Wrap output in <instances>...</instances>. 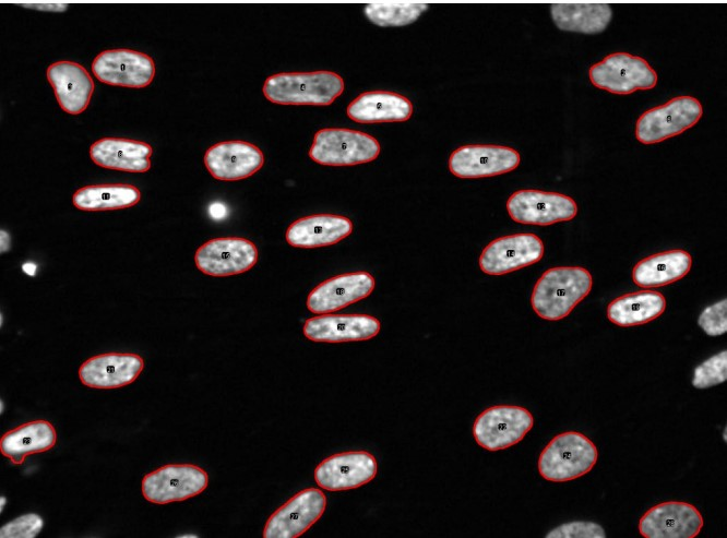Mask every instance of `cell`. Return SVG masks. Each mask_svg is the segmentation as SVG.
<instances>
[{
    "instance_id": "obj_1",
    "label": "cell",
    "mask_w": 727,
    "mask_h": 538,
    "mask_svg": "<svg viewBox=\"0 0 727 538\" xmlns=\"http://www.w3.org/2000/svg\"><path fill=\"white\" fill-rule=\"evenodd\" d=\"M593 277L581 266H558L547 270L536 282L531 304L534 312L547 321H558L591 292Z\"/></svg>"
},
{
    "instance_id": "obj_2",
    "label": "cell",
    "mask_w": 727,
    "mask_h": 538,
    "mask_svg": "<svg viewBox=\"0 0 727 538\" xmlns=\"http://www.w3.org/2000/svg\"><path fill=\"white\" fill-rule=\"evenodd\" d=\"M344 88L341 75L321 70L273 74L265 80L262 91L273 104L327 106Z\"/></svg>"
},
{
    "instance_id": "obj_3",
    "label": "cell",
    "mask_w": 727,
    "mask_h": 538,
    "mask_svg": "<svg viewBox=\"0 0 727 538\" xmlns=\"http://www.w3.org/2000/svg\"><path fill=\"white\" fill-rule=\"evenodd\" d=\"M597 458L593 441L583 433L568 431L552 438L541 451L538 471L548 481H570L591 471Z\"/></svg>"
},
{
    "instance_id": "obj_4",
    "label": "cell",
    "mask_w": 727,
    "mask_h": 538,
    "mask_svg": "<svg viewBox=\"0 0 727 538\" xmlns=\"http://www.w3.org/2000/svg\"><path fill=\"white\" fill-rule=\"evenodd\" d=\"M381 151L372 135L344 128H325L315 132L309 157L324 166H354L374 160Z\"/></svg>"
},
{
    "instance_id": "obj_5",
    "label": "cell",
    "mask_w": 727,
    "mask_h": 538,
    "mask_svg": "<svg viewBox=\"0 0 727 538\" xmlns=\"http://www.w3.org/2000/svg\"><path fill=\"white\" fill-rule=\"evenodd\" d=\"M594 86L617 95L651 89L657 84V73L649 63L628 52H615L588 70Z\"/></svg>"
},
{
    "instance_id": "obj_6",
    "label": "cell",
    "mask_w": 727,
    "mask_h": 538,
    "mask_svg": "<svg viewBox=\"0 0 727 538\" xmlns=\"http://www.w3.org/2000/svg\"><path fill=\"white\" fill-rule=\"evenodd\" d=\"M702 115L696 98L678 96L643 112L635 124V136L643 144L658 143L690 129Z\"/></svg>"
},
{
    "instance_id": "obj_7",
    "label": "cell",
    "mask_w": 727,
    "mask_h": 538,
    "mask_svg": "<svg viewBox=\"0 0 727 538\" xmlns=\"http://www.w3.org/2000/svg\"><path fill=\"white\" fill-rule=\"evenodd\" d=\"M533 425V415L524 407L492 406L475 419L473 435L479 446L494 452L517 444Z\"/></svg>"
},
{
    "instance_id": "obj_8",
    "label": "cell",
    "mask_w": 727,
    "mask_h": 538,
    "mask_svg": "<svg viewBox=\"0 0 727 538\" xmlns=\"http://www.w3.org/2000/svg\"><path fill=\"white\" fill-rule=\"evenodd\" d=\"M208 485L207 473L192 464H168L142 479V494L151 503L163 505L184 501L203 492Z\"/></svg>"
},
{
    "instance_id": "obj_9",
    "label": "cell",
    "mask_w": 727,
    "mask_h": 538,
    "mask_svg": "<svg viewBox=\"0 0 727 538\" xmlns=\"http://www.w3.org/2000/svg\"><path fill=\"white\" fill-rule=\"evenodd\" d=\"M510 217L520 224L547 226L575 217L577 205L564 194L540 190H519L506 201Z\"/></svg>"
},
{
    "instance_id": "obj_10",
    "label": "cell",
    "mask_w": 727,
    "mask_h": 538,
    "mask_svg": "<svg viewBox=\"0 0 727 538\" xmlns=\"http://www.w3.org/2000/svg\"><path fill=\"white\" fill-rule=\"evenodd\" d=\"M326 507V497L318 488H307L279 506L266 521L264 538H297L317 523Z\"/></svg>"
},
{
    "instance_id": "obj_11",
    "label": "cell",
    "mask_w": 727,
    "mask_h": 538,
    "mask_svg": "<svg viewBox=\"0 0 727 538\" xmlns=\"http://www.w3.org/2000/svg\"><path fill=\"white\" fill-rule=\"evenodd\" d=\"M259 258L255 244L240 237L215 238L204 242L194 254L196 267L215 277L245 273Z\"/></svg>"
},
{
    "instance_id": "obj_12",
    "label": "cell",
    "mask_w": 727,
    "mask_h": 538,
    "mask_svg": "<svg viewBox=\"0 0 727 538\" xmlns=\"http://www.w3.org/2000/svg\"><path fill=\"white\" fill-rule=\"evenodd\" d=\"M98 81L122 87L147 86L155 75V63L144 52L132 49H110L98 53L92 62Z\"/></svg>"
},
{
    "instance_id": "obj_13",
    "label": "cell",
    "mask_w": 727,
    "mask_h": 538,
    "mask_svg": "<svg viewBox=\"0 0 727 538\" xmlns=\"http://www.w3.org/2000/svg\"><path fill=\"white\" fill-rule=\"evenodd\" d=\"M544 243L534 234H514L494 239L482 250L479 267L488 275H503L540 261Z\"/></svg>"
},
{
    "instance_id": "obj_14",
    "label": "cell",
    "mask_w": 727,
    "mask_h": 538,
    "mask_svg": "<svg viewBox=\"0 0 727 538\" xmlns=\"http://www.w3.org/2000/svg\"><path fill=\"white\" fill-rule=\"evenodd\" d=\"M374 456L366 451L337 453L323 459L314 469L317 485L329 491L359 488L377 475Z\"/></svg>"
},
{
    "instance_id": "obj_15",
    "label": "cell",
    "mask_w": 727,
    "mask_h": 538,
    "mask_svg": "<svg viewBox=\"0 0 727 538\" xmlns=\"http://www.w3.org/2000/svg\"><path fill=\"white\" fill-rule=\"evenodd\" d=\"M700 511L692 504L668 501L654 505L639 522L645 538H694L703 527Z\"/></svg>"
},
{
    "instance_id": "obj_16",
    "label": "cell",
    "mask_w": 727,
    "mask_h": 538,
    "mask_svg": "<svg viewBox=\"0 0 727 538\" xmlns=\"http://www.w3.org/2000/svg\"><path fill=\"white\" fill-rule=\"evenodd\" d=\"M520 162L519 152L509 146L464 145L451 154L449 169L458 178H484L512 171Z\"/></svg>"
},
{
    "instance_id": "obj_17",
    "label": "cell",
    "mask_w": 727,
    "mask_h": 538,
    "mask_svg": "<svg viewBox=\"0 0 727 538\" xmlns=\"http://www.w3.org/2000/svg\"><path fill=\"white\" fill-rule=\"evenodd\" d=\"M374 286V278L368 272L341 274L315 286L308 295L307 308L317 314L332 313L367 298Z\"/></svg>"
},
{
    "instance_id": "obj_18",
    "label": "cell",
    "mask_w": 727,
    "mask_h": 538,
    "mask_svg": "<svg viewBox=\"0 0 727 538\" xmlns=\"http://www.w3.org/2000/svg\"><path fill=\"white\" fill-rule=\"evenodd\" d=\"M143 368L144 360L138 354L106 352L85 360L79 368V378L92 388H118L133 383Z\"/></svg>"
},
{
    "instance_id": "obj_19",
    "label": "cell",
    "mask_w": 727,
    "mask_h": 538,
    "mask_svg": "<svg viewBox=\"0 0 727 538\" xmlns=\"http://www.w3.org/2000/svg\"><path fill=\"white\" fill-rule=\"evenodd\" d=\"M264 156L252 143L234 140L219 142L204 154V165L212 177L222 181L248 178L262 168Z\"/></svg>"
},
{
    "instance_id": "obj_20",
    "label": "cell",
    "mask_w": 727,
    "mask_h": 538,
    "mask_svg": "<svg viewBox=\"0 0 727 538\" xmlns=\"http://www.w3.org/2000/svg\"><path fill=\"white\" fill-rule=\"evenodd\" d=\"M380 328V321L368 314L326 313L306 320L302 332L312 342L344 343L368 340Z\"/></svg>"
},
{
    "instance_id": "obj_21",
    "label": "cell",
    "mask_w": 727,
    "mask_h": 538,
    "mask_svg": "<svg viewBox=\"0 0 727 538\" xmlns=\"http://www.w3.org/2000/svg\"><path fill=\"white\" fill-rule=\"evenodd\" d=\"M46 74L63 111L79 115L87 108L94 92V82L84 67L61 60L50 64Z\"/></svg>"
},
{
    "instance_id": "obj_22",
    "label": "cell",
    "mask_w": 727,
    "mask_h": 538,
    "mask_svg": "<svg viewBox=\"0 0 727 538\" xmlns=\"http://www.w3.org/2000/svg\"><path fill=\"white\" fill-rule=\"evenodd\" d=\"M353 231L348 217L333 214H317L291 223L285 234L286 241L296 248H319L337 243Z\"/></svg>"
},
{
    "instance_id": "obj_23",
    "label": "cell",
    "mask_w": 727,
    "mask_h": 538,
    "mask_svg": "<svg viewBox=\"0 0 727 538\" xmlns=\"http://www.w3.org/2000/svg\"><path fill=\"white\" fill-rule=\"evenodd\" d=\"M150 144L123 138H103L90 147L91 159L99 167L127 172H145L151 168Z\"/></svg>"
},
{
    "instance_id": "obj_24",
    "label": "cell",
    "mask_w": 727,
    "mask_h": 538,
    "mask_svg": "<svg viewBox=\"0 0 727 538\" xmlns=\"http://www.w3.org/2000/svg\"><path fill=\"white\" fill-rule=\"evenodd\" d=\"M347 116L358 123L402 122L410 118V100L386 91L365 92L349 103Z\"/></svg>"
},
{
    "instance_id": "obj_25",
    "label": "cell",
    "mask_w": 727,
    "mask_h": 538,
    "mask_svg": "<svg viewBox=\"0 0 727 538\" xmlns=\"http://www.w3.org/2000/svg\"><path fill=\"white\" fill-rule=\"evenodd\" d=\"M57 432L53 425L39 419L22 423L0 438V452L12 464L21 465L28 455L46 452L55 446Z\"/></svg>"
},
{
    "instance_id": "obj_26",
    "label": "cell",
    "mask_w": 727,
    "mask_h": 538,
    "mask_svg": "<svg viewBox=\"0 0 727 538\" xmlns=\"http://www.w3.org/2000/svg\"><path fill=\"white\" fill-rule=\"evenodd\" d=\"M692 258L680 249L659 252L639 261L632 270L633 282L651 289L675 283L691 270Z\"/></svg>"
},
{
    "instance_id": "obj_27",
    "label": "cell",
    "mask_w": 727,
    "mask_h": 538,
    "mask_svg": "<svg viewBox=\"0 0 727 538\" xmlns=\"http://www.w3.org/2000/svg\"><path fill=\"white\" fill-rule=\"evenodd\" d=\"M666 309V299L657 290L646 289L622 295L607 307L608 320L618 326L646 324L660 316Z\"/></svg>"
},
{
    "instance_id": "obj_28",
    "label": "cell",
    "mask_w": 727,
    "mask_h": 538,
    "mask_svg": "<svg viewBox=\"0 0 727 538\" xmlns=\"http://www.w3.org/2000/svg\"><path fill=\"white\" fill-rule=\"evenodd\" d=\"M550 13L558 28L582 34L605 31L612 17L606 3H553Z\"/></svg>"
},
{
    "instance_id": "obj_29",
    "label": "cell",
    "mask_w": 727,
    "mask_h": 538,
    "mask_svg": "<svg viewBox=\"0 0 727 538\" xmlns=\"http://www.w3.org/2000/svg\"><path fill=\"white\" fill-rule=\"evenodd\" d=\"M141 199L140 190L128 183H102L78 189L73 205L81 211H110L128 208Z\"/></svg>"
},
{
    "instance_id": "obj_30",
    "label": "cell",
    "mask_w": 727,
    "mask_h": 538,
    "mask_svg": "<svg viewBox=\"0 0 727 538\" xmlns=\"http://www.w3.org/2000/svg\"><path fill=\"white\" fill-rule=\"evenodd\" d=\"M427 10V3L373 2L365 7L364 13L373 24L385 27L412 24Z\"/></svg>"
},
{
    "instance_id": "obj_31",
    "label": "cell",
    "mask_w": 727,
    "mask_h": 538,
    "mask_svg": "<svg viewBox=\"0 0 727 538\" xmlns=\"http://www.w3.org/2000/svg\"><path fill=\"white\" fill-rule=\"evenodd\" d=\"M727 379V350L717 352L700 363L693 371L692 385L708 388Z\"/></svg>"
},
{
    "instance_id": "obj_32",
    "label": "cell",
    "mask_w": 727,
    "mask_h": 538,
    "mask_svg": "<svg viewBox=\"0 0 727 538\" xmlns=\"http://www.w3.org/2000/svg\"><path fill=\"white\" fill-rule=\"evenodd\" d=\"M699 326L710 336L727 332V299L724 298L706 307L698 319Z\"/></svg>"
},
{
    "instance_id": "obj_33",
    "label": "cell",
    "mask_w": 727,
    "mask_h": 538,
    "mask_svg": "<svg viewBox=\"0 0 727 538\" xmlns=\"http://www.w3.org/2000/svg\"><path fill=\"white\" fill-rule=\"evenodd\" d=\"M44 525L43 518L35 513L21 515L0 529L1 538H34L41 530Z\"/></svg>"
},
{
    "instance_id": "obj_34",
    "label": "cell",
    "mask_w": 727,
    "mask_h": 538,
    "mask_svg": "<svg viewBox=\"0 0 727 538\" xmlns=\"http://www.w3.org/2000/svg\"><path fill=\"white\" fill-rule=\"evenodd\" d=\"M549 538H605L604 528L594 522H570L553 528Z\"/></svg>"
},
{
    "instance_id": "obj_35",
    "label": "cell",
    "mask_w": 727,
    "mask_h": 538,
    "mask_svg": "<svg viewBox=\"0 0 727 538\" xmlns=\"http://www.w3.org/2000/svg\"><path fill=\"white\" fill-rule=\"evenodd\" d=\"M210 214L213 218L215 219H221L225 216L226 214V208L223 204L221 203H213L210 206Z\"/></svg>"
},
{
    "instance_id": "obj_36",
    "label": "cell",
    "mask_w": 727,
    "mask_h": 538,
    "mask_svg": "<svg viewBox=\"0 0 727 538\" xmlns=\"http://www.w3.org/2000/svg\"><path fill=\"white\" fill-rule=\"evenodd\" d=\"M23 271L28 275H34L36 272V265L32 262H27L22 266Z\"/></svg>"
},
{
    "instance_id": "obj_37",
    "label": "cell",
    "mask_w": 727,
    "mask_h": 538,
    "mask_svg": "<svg viewBox=\"0 0 727 538\" xmlns=\"http://www.w3.org/2000/svg\"><path fill=\"white\" fill-rule=\"evenodd\" d=\"M3 506H4V498L1 497V511L3 510Z\"/></svg>"
}]
</instances>
